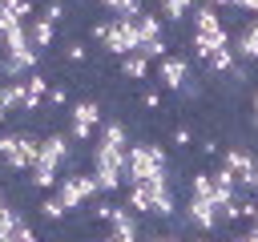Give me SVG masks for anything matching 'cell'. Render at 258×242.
<instances>
[{
  "label": "cell",
  "instance_id": "cell-1",
  "mask_svg": "<svg viewBox=\"0 0 258 242\" xmlns=\"http://www.w3.org/2000/svg\"><path fill=\"white\" fill-rule=\"evenodd\" d=\"M125 161H129V153L109 149V145H101V141L93 145V177H97V190H101V194H113V190L121 186Z\"/></svg>",
  "mask_w": 258,
  "mask_h": 242
},
{
  "label": "cell",
  "instance_id": "cell-2",
  "mask_svg": "<svg viewBox=\"0 0 258 242\" xmlns=\"http://www.w3.org/2000/svg\"><path fill=\"white\" fill-rule=\"evenodd\" d=\"M165 149L161 145H149V141H141V145H129V161H125V177L129 182H153L157 173H165Z\"/></svg>",
  "mask_w": 258,
  "mask_h": 242
},
{
  "label": "cell",
  "instance_id": "cell-3",
  "mask_svg": "<svg viewBox=\"0 0 258 242\" xmlns=\"http://www.w3.org/2000/svg\"><path fill=\"white\" fill-rule=\"evenodd\" d=\"M113 56H133L141 52V32H137V16H113L105 20V40H101Z\"/></svg>",
  "mask_w": 258,
  "mask_h": 242
},
{
  "label": "cell",
  "instance_id": "cell-4",
  "mask_svg": "<svg viewBox=\"0 0 258 242\" xmlns=\"http://www.w3.org/2000/svg\"><path fill=\"white\" fill-rule=\"evenodd\" d=\"M0 157L12 169H32L36 157H40V141L28 137V133H0Z\"/></svg>",
  "mask_w": 258,
  "mask_h": 242
},
{
  "label": "cell",
  "instance_id": "cell-5",
  "mask_svg": "<svg viewBox=\"0 0 258 242\" xmlns=\"http://www.w3.org/2000/svg\"><path fill=\"white\" fill-rule=\"evenodd\" d=\"M56 198H60L64 210H77L81 202L97 198V177H93V173H64V177L56 182Z\"/></svg>",
  "mask_w": 258,
  "mask_h": 242
},
{
  "label": "cell",
  "instance_id": "cell-6",
  "mask_svg": "<svg viewBox=\"0 0 258 242\" xmlns=\"http://www.w3.org/2000/svg\"><path fill=\"white\" fill-rule=\"evenodd\" d=\"M137 32H141V56L145 60H161V56H169L165 48V36H161V16H153V12H141L137 16Z\"/></svg>",
  "mask_w": 258,
  "mask_h": 242
},
{
  "label": "cell",
  "instance_id": "cell-7",
  "mask_svg": "<svg viewBox=\"0 0 258 242\" xmlns=\"http://www.w3.org/2000/svg\"><path fill=\"white\" fill-rule=\"evenodd\" d=\"M97 125H101V109H97V101H77L73 113H69V137H73V141H89Z\"/></svg>",
  "mask_w": 258,
  "mask_h": 242
},
{
  "label": "cell",
  "instance_id": "cell-8",
  "mask_svg": "<svg viewBox=\"0 0 258 242\" xmlns=\"http://www.w3.org/2000/svg\"><path fill=\"white\" fill-rule=\"evenodd\" d=\"M157 81H161V89L181 93V85L189 81V60L185 56H161L157 60Z\"/></svg>",
  "mask_w": 258,
  "mask_h": 242
},
{
  "label": "cell",
  "instance_id": "cell-9",
  "mask_svg": "<svg viewBox=\"0 0 258 242\" xmlns=\"http://www.w3.org/2000/svg\"><path fill=\"white\" fill-rule=\"evenodd\" d=\"M149 186V214L153 218H173V186H169V173H157Z\"/></svg>",
  "mask_w": 258,
  "mask_h": 242
},
{
  "label": "cell",
  "instance_id": "cell-10",
  "mask_svg": "<svg viewBox=\"0 0 258 242\" xmlns=\"http://www.w3.org/2000/svg\"><path fill=\"white\" fill-rule=\"evenodd\" d=\"M222 48H230L226 24H222V28H202V32H194V56H198V60H210V56L222 52Z\"/></svg>",
  "mask_w": 258,
  "mask_h": 242
},
{
  "label": "cell",
  "instance_id": "cell-11",
  "mask_svg": "<svg viewBox=\"0 0 258 242\" xmlns=\"http://www.w3.org/2000/svg\"><path fill=\"white\" fill-rule=\"evenodd\" d=\"M185 218H189L194 230L210 234V230L218 226V206H214L210 198H189V202H185Z\"/></svg>",
  "mask_w": 258,
  "mask_h": 242
},
{
  "label": "cell",
  "instance_id": "cell-12",
  "mask_svg": "<svg viewBox=\"0 0 258 242\" xmlns=\"http://www.w3.org/2000/svg\"><path fill=\"white\" fill-rule=\"evenodd\" d=\"M69 161V141L60 137V133H52V137H44L40 141V157H36V165H48V169H60Z\"/></svg>",
  "mask_w": 258,
  "mask_h": 242
},
{
  "label": "cell",
  "instance_id": "cell-13",
  "mask_svg": "<svg viewBox=\"0 0 258 242\" xmlns=\"http://www.w3.org/2000/svg\"><path fill=\"white\" fill-rule=\"evenodd\" d=\"M254 165H258V161H254V157H250L246 149H238V145L222 153V169H230V173L238 177V186H246V182H250V173H254Z\"/></svg>",
  "mask_w": 258,
  "mask_h": 242
},
{
  "label": "cell",
  "instance_id": "cell-14",
  "mask_svg": "<svg viewBox=\"0 0 258 242\" xmlns=\"http://www.w3.org/2000/svg\"><path fill=\"white\" fill-rule=\"evenodd\" d=\"M40 101H48V81H44L40 73H28V77H24V101H20V109H24V113H36Z\"/></svg>",
  "mask_w": 258,
  "mask_h": 242
},
{
  "label": "cell",
  "instance_id": "cell-15",
  "mask_svg": "<svg viewBox=\"0 0 258 242\" xmlns=\"http://www.w3.org/2000/svg\"><path fill=\"white\" fill-rule=\"evenodd\" d=\"M109 226H113L117 242H141V230H137V218H133V210L117 206V210H113V218H109Z\"/></svg>",
  "mask_w": 258,
  "mask_h": 242
},
{
  "label": "cell",
  "instance_id": "cell-16",
  "mask_svg": "<svg viewBox=\"0 0 258 242\" xmlns=\"http://www.w3.org/2000/svg\"><path fill=\"white\" fill-rule=\"evenodd\" d=\"M101 145H109V149H121V153H129V133H125V125L121 121H105V129H101V137H97Z\"/></svg>",
  "mask_w": 258,
  "mask_h": 242
},
{
  "label": "cell",
  "instance_id": "cell-17",
  "mask_svg": "<svg viewBox=\"0 0 258 242\" xmlns=\"http://www.w3.org/2000/svg\"><path fill=\"white\" fill-rule=\"evenodd\" d=\"M20 101H24V81H8V85H0V121H4L12 109H20Z\"/></svg>",
  "mask_w": 258,
  "mask_h": 242
},
{
  "label": "cell",
  "instance_id": "cell-18",
  "mask_svg": "<svg viewBox=\"0 0 258 242\" xmlns=\"http://www.w3.org/2000/svg\"><path fill=\"white\" fill-rule=\"evenodd\" d=\"M234 56H246V60H258V32L246 24L242 32H238V40H234Z\"/></svg>",
  "mask_w": 258,
  "mask_h": 242
},
{
  "label": "cell",
  "instance_id": "cell-19",
  "mask_svg": "<svg viewBox=\"0 0 258 242\" xmlns=\"http://www.w3.org/2000/svg\"><path fill=\"white\" fill-rule=\"evenodd\" d=\"M121 73H125L129 81H145V77H149V60H145L141 52H133V56H121Z\"/></svg>",
  "mask_w": 258,
  "mask_h": 242
},
{
  "label": "cell",
  "instance_id": "cell-20",
  "mask_svg": "<svg viewBox=\"0 0 258 242\" xmlns=\"http://www.w3.org/2000/svg\"><path fill=\"white\" fill-rule=\"evenodd\" d=\"M189 198H210V202H214V173H202V169H198V173L189 177Z\"/></svg>",
  "mask_w": 258,
  "mask_h": 242
},
{
  "label": "cell",
  "instance_id": "cell-21",
  "mask_svg": "<svg viewBox=\"0 0 258 242\" xmlns=\"http://www.w3.org/2000/svg\"><path fill=\"white\" fill-rule=\"evenodd\" d=\"M129 206H133V214H149V186L145 182H129Z\"/></svg>",
  "mask_w": 258,
  "mask_h": 242
},
{
  "label": "cell",
  "instance_id": "cell-22",
  "mask_svg": "<svg viewBox=\"0 0 258 242\" xmlns=\"http://www.w3.org/2000/svg\"><path fill=\"white\" fill-rule=\"evenodd\" d=\"M202 28H222V20H218V8L202 4V8L194 12V32H202Z\"/></svg>",
  "mask_w": 258,
  "mask_h": 242
},
{
  "label": "cell",
  "instance_id": "cell-23",
  "mask_svg": "<svg viewBox=\"0 0 258 242\" xmlns=\"http://www.w3.org/2000/svg\"><path fill=\"white\" fill-rule=\"evenodd\" d=\"M206 65H210L214 73H234V69H238V60H234V44H230V48H222V52H214Z\"/></svg>",
  "mask_w": 258,
  "mask_h": 242
},
{
  "label": "cell",
  "instance_id": "cell-24",
  "mask_svg": "<svg viewBox=\"0 0 258 242\" xmlns=\"http://www.w3.org/2000/svg\"><path fill=\"white\" fill-rule=\"evenodd\" d=\"M101 8H109L113 16H141V0H101Z\"/></svg>",
  "mask_w": 258,
  "mask_h": 242
},
{
  "label": "cell",
  "instance_id": "cell-25",
  "mask_svg": "<svg viewBox=\"0 0 258 242\" xmlns=\"http://www.w3.org/2000/svg\"><path fill=\"white\" fill-rule=\"evenodd\" d=\"M189 8H194V0H161L165 20H181V16H189Z\"/></svg>",
  "mask_w": 258,
  "mask_h": 242
},
{
  "label": "cell",
  "instance_id": "cell-26",
  "mask_svg": "<svg viewBox=\"0 0 258 242\" xmlns=\"http://www.w3.org/2000/svg\"><path fill=\"white\" fill-rule=\"evenodd\" d=\"M28 36H32V44H36V48H44V44L52 40V24L36 16V20H32V28H28Z\"/></svg>",
  "mask_w": 258,
  "mask_h": 242
},
{
  "label": "cell",
  "instance_id": "cell-27",
  "mask_svg": "<svg viewBox=\"0 0 258 242\" xmlns=\"http://www.w3.org/2000/svg\"><path fill=\"white\" fill-rule=\"evenodd\" d=\"M16 222H20V218H16V210H12V206H8V198L0 194V238H4V234H8Z\"/></svg>",
  "mask_w": 258,
  "mask_h": 242
},
{
  "label": "cell",
  "instance_id": "cell-28",
  "mask_svg": "<svg viewBox=\"0 0 258 242\" xmlns=\"http://www.w3.org/2000/svg\"><path fill=\"white\" fill-rule=\"evenodd\" d=\"M20 24H24V20H16V16H12V12H8V8H4V0H0V40H4V36H8V32H16V28H20Z\"/></svg>",
  "mask_w": 258,
  "mask_h": 242
},
{
  "label": "cell",
  "instance_id": "cell-29",
  "mask_svg": "<svg viewBox=\"0 0 258 242\" xmlns=\"http://www.w3.org/2000/svg\"><path fill=\"white\" fill-rule=\"evenodd\" d=\"M40 214H44V218H48V222H56V218H64V214H69V210H64V206H60V198H56V194H52V198H48V202H44V206H40Z\"/></svg>",
  "mask_w": 258,
  "mask_h": 242
},
{
  "label": "cell",
  "instance_id": "cell-30",
  "mask_svg": "<svg viewBox=\"0 0 258 242\" xmlns=\"http://www.w3.org/2000/svg\"><path fill=\"white\" fill-rule=\"evenodd\" d=\"M4 8L16 16V20H24V16H32V0H4Z\"/></svg>",
  "mask_w": 258,
  "mask_h": 242
},
{
  "label": "cell",
  "instance_id": "cell-31",
  "mask_svg": "<svg viewBox=\"0 0 258 242\" xmlns=\"http://www.w3.org/2000/svg\"><path fill=\"white\" fill-rule=\"evenodd\" d=\"M64 56H69V60H73V65H81V60H85V56H89V48H85V44H81V40H73V44H69V48H64Z\"/></svg>",
  "mask_w": 258,
  "mask_h": 242
},
{
  "label": "cell",
  "instance_id": "cell-32",
  "mask_svg": "<svg viewBox=\"0 0 258 242\" xmlns=\"http://www.w3.org/2000/svg\"><path fill=\"white\" fill-rule=\"evenodd\" d=\"M60 16H64V8H60V4H56V0H52V4H48V8H44V12H40V20H48V24H56V20H60Z\"/></svg>",
  "mask_w": 258,
  "mask_h": 242
},
{
  "label": "cell",
  "instance_id": "cell-33",
  "mask_svg": "<svg viewBox=\"0 0 258 242\" xmlns=\"http://www.w3.org/2000/svg\"><path fill=\"white\" fill-rule=\"evenodd\" d=\"M141 105H145V109H157V105H161V93H157V89H145Z\"/></svg>",
  "mask_w": 258,
  "mask_h": 242
},
{
  "label": "cell",
  "instance_id": "cell-34",
  "mask_svg": "<svg viewBox=\"0 0 258 242\" xmlns=\"http://www.w3.org/2000/svg\"><path fill=\"white\" fill-rule=\"evenodd\" d=\"M230 8H246L250 16H258V0H230Z\"/></svg>",
  "mask_w": 258,
  "mask_h": 242
},
{
  "label": "cell",
  "instance_id": "cell-35",
  "mask_svg": "<svg viewBox=\"0 0 258 242\" xmlns=\"http://www.w3.org/2000/svg\"><path fill=\"white\" fill-rule=\"evenodd\" d=\"M64 101H69L64 89H48V105H64Z\"/></svg>",
  "mask_w": 258,
  "mask_h": 242
},
{
  "label": "cell",
  "instance_id": "cell-36",
  "mask_svg": "<svg viewBox=\"0 0 258 242\" xmlns=\"http://www.w3.org/2000/svg\"><path fill=\"white\" fill-rule=\"evenodd\" d=\"M113 210H117L113 202H101V206H97V218H101V222H109V218H113Z\"/></svg>",
  "mask_w": 258,
  "mask_h": 242
},
{
  "label": "cell",
  "instance_id": "cell-37",
  "mask_svg": "<svg viewBox=\"0 0 258 242\" xmlns=\"http://www.w3.org/2000/svg\"><path fill=\"white\" fill-rule=\"evenodd\" d=\"M173 145H189V129H185V125L173 129Z\"/></svg>",
  "mask_w": 258,
  "mask_h": 242
},
{
  "label": "cell",
  "instance_id": "cell-38",
  "mask_svg": "<svg viewBox=\"0 0 258 242\" xmlns=\"http://www.w3.org/2000/svg\"><path fill=\"white\" fill-rule=\"evenodd\" d=\"M246 186H250V190L258 194V165H254V173H250V182H246Z\"/></svg>",
  "mask_w": 258,
  "mask_h": 242
},
{
  "label": "cell",
  "instance_id": "cell-39",
  "mask_svg": "<svg viewBox=\"0 0 258 242\" xmlns=\"http://www.w3.org/2000/svg\"><path fill=\"white\" fill-rule=\"evenodd\" d=\"M210 8H230V0H206Z\"/></svg>",
  "mask_w": 258,
  "mask_h": 242
},
{
  "label": "cell",
  "instance_id": "cell-40",
  "mask_svg": "<svg viewBox=\"0 0 258 242\" xmlns=\"http://www.w3.org/2000/svg\"><path fill=\"white\" fill-rule=\"evenodd\" d=\"M230 242H254V238H250V234H234Z\"/></svg>",
  "mask_w": 258,
  "mask_h": 242
},
{
  "label": "cell",
  "instance_id": "cell-41",
  "mask_svg": "<svg viewBox=\"0 0 258 242\" xmlns=\"http://www.w3.org/2000/svg\"><path fill=\"white\" fill-rule=\"evenodd\" d=\"M153 242H181V238H173V234H165V238H161V234H157Z\"/></svg>",
  "mask_w": 258,
  "mask_h": 242
},
{
  "label": "cell",
  "instance_id": "cell-42",
  "mask_svg": "<svg viewBox=\"0 0 258 242\" xmlns=\"http://www.w3.org/2000/svg\"><path fill=\"white\" fill-rule=\"evenodd\" d=\"M250 238H254V242H258V222H250Z\"/></svg>",
  "mask_w": 258,
  "mask_h": 242
},
{
  "label": "cell",
  "instance_id": "cell-43",
  "mask_svg": "<svg viewBox=\"0 0 258 242\" xmlns=\"http://www.w3.org/2000/svg\"><path fill=\"white\" fill-rule=\"evenodd\" d=\"M101 242H117V234H113V230H109V234H105V238H101Z\"/></svg>",
  "mask_w": 258,
  "mask_h": 242
},
{
  "label": "cell",
  "instance_id": "cell-44",
  "mask_svg": "<svg viewBox=\"0 0 258 242\" xmlns=\"http://www.w3.org/2000/svg\"><path fill=\"white\" fill-rule=\"evenodd\" d=\"M250 28H254V32H258V16H254V20H250Z\"/></svg>",
  "mask_w": 258,
  "mask_h": 242
},
{
  "label": "cell",
  "instance_id": "cell-45",
  "mask_svg": "<svg viewBox=\"0 0 258 242\" xmlns=\"http://www.w3.org/2000/svg\"><path fill=\"white\" fill-rule=\"evenodd\" d=\"M254 113H258V93H254Z\"/></svg>",
  "mask_w": 258,
  "mask_h": 242
},
{
  "label": "cell",
  "instance_id": "cell-46",
  "mask_svg": "<svg viewBox=\"0 0 258 242\" xmlns=\"http://www.w3.org/2000/svg\"><path fill=\"white\" fill-rule=\"evenodd\" d=\"M194 242H210V238H194Z\"/></svg>",
  "mask_w": 258,
  "mask_h": 242
}]
</instances>
